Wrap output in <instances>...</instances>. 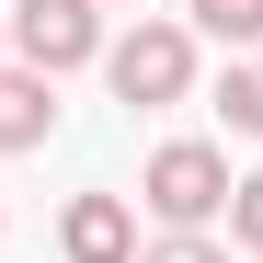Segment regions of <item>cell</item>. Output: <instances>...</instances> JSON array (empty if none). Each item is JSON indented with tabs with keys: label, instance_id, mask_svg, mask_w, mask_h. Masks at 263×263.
<instances>
[{
	"label": "cell",
	"instance_id": "obj_1",
	"mask_svg": "<svg viewBox=\"0 0 263 263\" xmlns=\"http://www.w3.org/2000/svg\"><path fill=\"white\" fill-rule=\"evenodd\" d=\"M103 80H115V103H183L195 92V34L183 23H126V34H103Z\"/></svg>",
	"mask_w": 263,
	"mask_h": 263
},
{
	"label": "cell",
	"instance_id": "obj_2",
	"mask_svg": "<svg viewBox=\"0 0 263 263\" xmlns=\"http://www.w3.org/2000/svg\"><path fill=\"white\" fill-rule=\"evenodd\" d=\"M138 195H149L160 229H206V217H229V160H217L206 138H172V149H149Z\"/></svg>",
	"mask_w": 263,
	"mask_h": 263
},
{
	"label": "cell",
	"instance_id": "obj_3",
	"mask_svg": "<svg viewBox=\"0 0 263 263\" xmlns=\"http://www.w3.org/2000/svg\"><path fill=\"white\" fill-rule=\"evenodd\" d=\"M12 58L34 69V80H58V69H80V58H103V0H12Z\"/></svg>",
	"mask_w": 263,
	"mask_h": 263
},
{
	"label": "cell",
	"instance_id": "obj_4",
	"mask_svg": "<svg viewBox=\"0 0 263 263\" xmlns=\"http://www.w3.org/2000/svg\"><path fill=\"white\" fill-rule=\"evenodd\" d=\"M58 252L69 263H138V206H126V195H69Z\"/></svg>",
	"mask_w": 263,
	"mask_h": 263
},
{
	"label": "cell",
	"instance_id": "obj_5",
	"mask_svg": "<svg viewBox=\"0 0 263 263\" xmlns=\"http://www.w3.org/2000/svg\"><path fill=\"white\" fill-rule=\"evenodd\" d=\"M46 138H58V80L0 69V160H23V149H46Z\"/></svg>",
	"mask_w": 263,
	"mask_h": 263
},
{
	"label": "cell",
	"instance_id": "obj_6",
	"mask_svg": "<svg viewBox=\"0 0 263 263\" xmlns=\"http://www.w3.org/2000/svg\"><path fill=\"white\" fill-rule=\"evenodd\" d=\"M195 34H217V46H263V0H183Z\"/></svg>",
	"mask_w": 263,
	"mask_h": 263
},
{
	"label": "cell",
	"instance_id": "obj_7",
	"mask_svg": "<svg viewBox=\"0 0 263 263\" xmlns=\"http://www.w3.org/2000/svg\"><path fill=\"white\" fill-rule=\"evenodd\" d=\"M217 115H229L240 138H263V58H229V80H217Z\"/></svg>",
	"mask_w": 263,
	"mask_h": 263
},
{
	"label": "cell",
	"instance_id": "obj_8",
	"mask_svg": "<svg viewBox=\"0 0 263 263\" xmlns=\"http://www.w3.org/2000/svg\"><path fill=\"white\" fill-rule=\"evenodd\" d=\"M229 240L263 263V172H240V183H229Z\"/></svg>",
	"mask_w": 263,
	"mask_h": 263
},
{
	"label": "cell",
	"instance_id": "obj_9",
	"mask_svg": "<svg viewBox=\"0 0 263 263\" xmlns=\"http://www.w3.org/2000/svg\"><path fill=\"white\" fill-rule=\"evenodd\" d=\"M138 263H229V252H217V240H206V229H160V240H149V252H138Z\"/></svg>",
	"mask_w": 263,
	"mask_h": 263
},
{
	"label": "cell",
	"instance_id": "obj_10",
	"mask_svg": "<svg viewBox=\"0 0 263 263\" xmlns=\"http://www.w3.org/2000/svg\"><path fill=\"white\" fill-rule=\"evenodd\" d=\"M103 12H138V0H103Z\"/></svg>",
	"mask_w": 263,
	"mask_h": 263
},
{
	"label": "cell",
	"instance_id": "obj_11",
	"mask_svg": "<svg viewBox=\"0 0 263 263\" xmlns=\"http://www.w3.org/2000/svg\"><path fill=\"white\" fill-rule=\"evenodd\" d=\"M0 46H12V23H0Z\"/></svg>",
	"mask_w": 263,
	"mask_h": 263
}]
</instances>
